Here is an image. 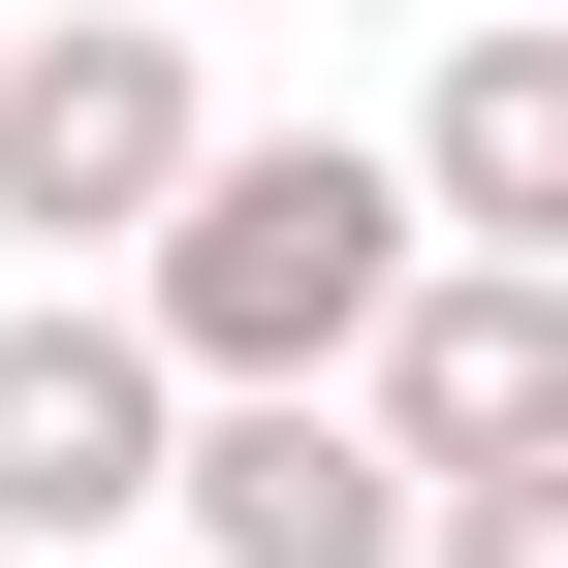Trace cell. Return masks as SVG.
<instances>
[{
  "label": "cell",
  "instance_id": "52a82bcc",
  "mask_svg": "<svg viewBox=\"0 0 568 568\" xmlns=\"http://www.w3.org/2000/svg\"><path fill=\"white\" fill-rule=\"evenodd\" d=\"M410 568H568V443H474V474H410Z\"/></svg>",
  "mask_w": 568,
  "mask_h": 568
},
{
  "label": "cell",
  "instance_id": "6da1fadb",
  "mask_svg": "<svg viewBox=\"0 0 568 568\" xmlns=\"http://www.w3.org/2000/svg\"><path fill=\"white\" fill-rule=\"evenodd\" d=\"M443 253L410 222V159H347V126H190V190L126 222V316H159V379H347V316Z\"/></svg>",
  "mask_w": 568,
  "mask_h": 568
},
{
  "label": "cell",
  "instance_id": "8992f818",
  "mask_svg": "<svg viewBox=\"0 0 568 568\" xmlns=\"http://www.w3.org/2000/svg\"><path fill=\"white\" fill-rule=\"evenodd\" d=\"M410 222H443V253H568V32H537V0L443 32V95H410Z\"/></svg>",
  "mask_w": 568,
  "mask_h": 568
},
{
  "label": "cell",
  "instance_id": "277c9868",
  "mask_svg": "<svg viewBox=\"0 0 568 568\" xmlns=\"http://www.w3.org/2000/svg\"><path fill=\"white\" fill-rule=\"evenodd\" d=\"M347 410H379L410 474H474V443H568V253H410L379 316H347Z\"/></svg>",
  "mask_w": 568,
  "mask_h": 568
},
{
  "label": "cell",
  "instance_id": "3957f363",
  "mask_svg": "<svg viewBox=\"0 0 568 568\" xmlns=\"http://www.w3.org/2000/svg\"><path fill=\"white\" fill-rule=\"evenodd\" d=\"M159 506H190V568H410V443L347 379H190L159 410Z\"/></svg>",
  "mask_w": 568,
  "mask_h": 568
},
{
  "label": "cell",
  "instance_id": "5b68a950",
  "mask_svg": "<svg viewBox=\"0 0 568 568\" xmlns=\"http://www.w3.org/2000/svg\"><path fill=\"white\" fill-rule=\"evenodd\" d=\"M159 316H126V284H32V316H0V537H126L159 506Z\"/></svg>",
  "mask_w": 568,
  "mask_h": 568
},
{
  "label": "cell",
  "instance_id": "7a4b0ae2",
  "mask_svg": "<svg viewBox=\"0 0 568 568\" xmlns=\"http://www.w3.org/2000/svg\"><path fill=\"white\" fill-rule=\"evenodd\" d=\"M190 126H222L190 95V0H63V32H0V222L32 253H126L190 190Z\"/></svg>",
  "mask_w": 568,
  "mask_h": 568
}]
</instances>
